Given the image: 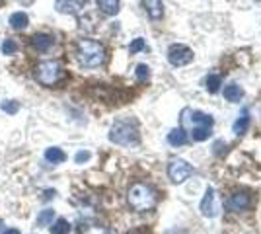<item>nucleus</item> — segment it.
<instances>
[{"label":"nucleus","mask_w":261,"mask_h":234,"mask_svg":"<svg viewBox=\"0 0 261 234\" xmlns=\"http://www.w3.org/2000/svg\"><path fill=\"white\" fill-rule=\"evenodd\" d=\"M181 125L187 133L191 135L193 141H207L211 137L212 131V121L211 115L203 113L197 110H183L181 111Z\"/></svg>","instance_id":"1"},{"label":"nucleus","mask_w":261,"mask_h":234,"mask_svg":"<svg viewBox=\"0 0 261 234\" xmlns=\"http://www.w3.org/2000/svg\"><path fill=\"white\" fill-rule=\"evenodd\" d=\"M76 61L84 69H96L105 62V47L100 41L82 39L76 45Z\"/></svg>","instance_id":"2"},{"label":"nucleus","mask_w":261,"mask_h":234,"mask_svg":"<svg viewBox=\"0 0 261 234\" xmlns=\"http://www.w3.org/2000/svg\"><path fill=\"white\" fill-rule=\"evenodd\" d=\"M127 201L129 205L138 213H146V211L156 207L158 195L154 191V187L148 184H135L131 185L129 193H127Z\"/></svg>","instance_id":"3"},{"label":"nucleus","mask_w":261,"mask_h":234,"mask_svg":"<svg viewBox=\"0 0 261 234\" xmlns=\"http://www.w3.org/2000/svg\"><path fill=\"white\" fill-rule=\"evenodd\" d=\"M109 141L121 147H131L138 143V125L135 119H119L109 131Z\"/></svg>","instance_id":"4"},{"label":"nucleus","mask_w":261,"mask_h":234,"mask_svg":"<svg viewBox=\"0 0 261 234\" xmlns=\"http://www.w3.org/2000/svg\"><path fill=\"white\" fill-rule=\"evenodd\" d=\"M35 78L43 86H57L64 78V69L57 61H43L35 66Z\"/></svg>","instance_id":"5"},{"label":"nucleus","mask_w":261,"mask_h":234,"mask_svg":"<svg viewBox=\"0 0 261 234\" xmlns=\"http://www.w3.org/2000/svg\"><path fill=\"white\" fill-rule=\"evenodd\" d=\"M191 174H193L191 164H187L181 158H174V160H170V164H168V176H170V180L174 184H183Z\"/></svg>","instance_id":"6"},{"label":"nucleus","mask_w":261,"mask_h":234,"mask_svg":"<svg viewBox=\"0 0 261 234\" xmlns=\"http://www.w3.org/2000/svg\"><path fill=\"white\" fill-rule=\"evenodd\" d=\"M201 213H203V217H209V219L218 217V213H220V199H218L216 191L212 187L207 189L205 197L201 201Z\"/></svg>","instance_id":"7"},{"label":"nucleus","mask_w":261,"mask_h":234,"mask_svg":"<svg viewBox=\"0 0 261 234\" xmlns=\"http://www.w3.org/2000/svg\"><path fill=\"white\" fill-rule=\"evenodd\" d=\"M168 61L174 66H185L193 61V51L185 45H172L168 51Z\"/></svg>","instance_id":"8"},{"label":"nucleus","mask_w":261,"mask_h":234,"mask_svg":"<svg viewBox=\"0 0 261 234\" xmlns=\"http://www.w3.org/2000/svg\"><path fill=\"white\" fill-rule=\"evenodd\" d=\"M88 0H55V8L61 14H78L86 8Z\"/></svg>","instance_id":"9"},{"label":"nucleus","mask_w":261,"mask_h":234,"mask_svg":"<svg viewBox=\"0 0 261 234\" xmlns=\"http://www.w3.org/2000/svg\"><path fill=\"white\" fill-rule=\"evenodd\" d=\"M228 205L232 211H246L251 207V195L248 191H236V193H232Z\"/></svg>","instance_id":"10"},{"label":"nucleus","mask_w":261,"mask_h":234,"mask_svg":"<svg viewBox=\"0 0 261 234\" xmlns=\"http://www.w3.org/2000/svg\"><path fill=\"white\" fill-rule=\"evenodd\" d=\"M53 37L49 34H35V36L31 37V47L33 51H38V53H47V51L53 47Z\"/></svg>","instance_id":"11"},{"label":"nucleus","mask_w":261,"mask_h":234,"mask_svg":"<svg viewBox=\"0 0 261 234\" xmlns=\"http://www.w3.org/2000/svg\"><path fill=\"white\" fill-rule=\"evenodd\" d=\"M142 6L152 20H160L164 16V4L162 0H142Z\"/></svg>","instance_id":"12"},{"label":"nucleus","mask_w":261,"mask_h":234,"mask_svg":"<svg viewBox=\"0 0 261 234\" xmlns=\"http://www.w3.org/2000/svg\"><path fill=\"white\" fill-rule=\"evenodd\" d=\"M248 125H249V110L244 108V110L240 111V115H238L236 123H234V133H236V135L246 133V131H248Z\"/></svg>","instance_id":"13"},{"label":"nucleus","mask_w":261,"mask_h":234,"mask_svg":"<svg viewBox=\"0 0 261 234\" xmlns=\"http://www.w3.org/2000/svg\"><path fill=\"white\" fill-rule=\"evenodd\" d=\"M119 6H121V0H98V8L105 16H115L119 12Z\"/></svg>","instance_id":"14"},{"label":"nucleus","mask_w":261,"mask_h":234,"mask_svg":"<svg viewBox=\"0 0 261 234\" xmlns=\"http://www.w3.org/2000/svg\"><path fill=\"white\" fill-rule=\"evenodd\" d=\"M168 143H170L172 147H183L187 143V133L183 129H172V131L168 133Z\"/></svg>","instance_id":"15"},{"label":"nucleus","mask_w":261,"mask_h":234,"mask_svg":"<svg viewBox=\"0 0 261 234\" xmlns=\"http://www.w3.org/2000/svg\"><path fill=\"white\" fill-rule=\"evenodd\" d=\"M224 98L228 99V102H232V104H238L240 99L244 98V90L238 86V84H228V86L224 88Z\"/></svg>","instance_id":"16"},{"label":"nucleus","mask_w":261,"mask_h":234,"mask_svg":"<svg viewBox=\"0 0 261 234\" xmlns=\"http://www.w3.org/2000/svg\"><path fill=\"white\" fill-rule=\"evenodd\" d=\"M45 160L51 162V164H61V162L66 160V154L62 152L61 148L57 147H51L45 150Z\"/></svg>","instance_id":"17"},{"label":"nucleus","mask_w":261,"mask_h":234,"mask_svg":"<svg viewBox=\"0 0 261 234\" xmlns=\"http://www.w3.org/2000/svg\"><path fill=\"white\" fill-rule=\"evenodd\" d=\"M29 24V18H27V14L25 12H16L10 16V25H12V29H25Z\"/></svg>","instance_id":"18"},{"label":"nucleus","mask_w":261,"mask_h":234,"mask_svg":"<svg viewBox=\"0 0 261 234\" xmlns=\"http://www.w3.org/2000/svg\"><path fill=\"white\" fill-rule=\"evenodd\" d=\"M51 234H70V222L66 219H57L51 226Z\"/></svg>","instance_id":"19"},{"label":"nucleus","mask_w":261,"mask_h":234,"mask_svg":"<svg viewBox=\"0 0 261 234\" xmlns=\"http://www.w3.org/2000/svg\"><path fill=\"white\" fill-rule=\"evenodd\" d=\"M53 219H55V211L45 209V211H41V215L38 217V224L39 226H49L51 222H53Z\"/></svg>","instance_id":"20"},{"label":"nucleus","mask_w":261,"mask_h":234,"mask_svg":"<svg viewBox=\"0 0 261 234\" xmlns=\"http://www.w3.org/2000/svg\"><path fill=\"white\" fill-rule=\"evenodd\" d=\"M220 84H222V80H220V76L218 74H211L209 78H207V90L209 92H218V88H220Z\"/></svg>","instance_id":"21"},{"label":"nucleus","mask_w":261,"mask_h":234,"mask_svg":"<svg viewBox=\"0 0 261 234\" xmlns=\"http://www.w3.org/2000/svg\"><path fill=\"white\" fill-rule=\"evenodd\" d=\"M0 110L4 111V113H10V115H12V113H16V111L20 110V104L14 102V99H6V102L0 104Z\"/></svg>","instance_id":"22"},{"label":"nucleus","mask_w":261,"mask_h":234,"mask_svg":"<svg viewBox=\"0 0 261 234\" xmlns=\"http://www.w3.org/2000/svg\"><path fill=\"white\" fill-rule=\"evenodd\" d=\"M0 49H2L4 55H14L16 49H18V45H16V41H12V39H4L2 45H0Z\"/></svg>","instance_id":"23"},{"label":"nucleus","mask_w":261,"mask_h":234,"mask_svg":"<svg viewBox=\"0 0 261 234\" xmlns=\"http://www.w3.org/2000/svg\"><path fill=\"white\" fill-rule=\"evenodd\" d=\"M137 78L140 82H144V80H148L150 78V69L146 64H138L137 66Z\"/></svg>","instance_id":"24"},{"label":"nucleus","mask_w":261,"mask_h":234,"mask_svg":"<svg viewBox=\"0 0 261 234\" xmlns=\"http://www.w3.org/2000/svg\"><path fill=\"white\" fill-rule=\"evenodd\" d=\"M144 49V39H135L131 45H129V51H131V55H135V53H138V51H142Z\"/></svg>","instance_id":"25"},{"label":"nucleus","mask_w":261,"mask_h":234,"mask_svg":"<svg viewBox=\"0 0 261 234\" xmlns=\"http://www.w3.org/2000/svg\"><path fill=\"white\" fill-rule=\"evenodd\" d=\"M82 234H111V232L107 228H103V226H88Z\"/></svg>","instance_id":"26"},{"label":"nucleus","mask_w":261,"mask_h":234,"mask_svg":"<svg viewBox=\"0 0 261 234\" xmlns=\"http://www.w3.org/2000/svg\"><path fill=\"white\" fill-rule=\"evenodd\" d=\"M74 160H76V164H84V162L90 160V152H88V150H80V152L74 156Z\"/></svg>","instance_id":"27"},{"label":"nucleus","mask_w":261,"mask_h":234,"mask_svg":"<svg viewBox=\"0 0 261 234\" xmlns=\"http://www.w3.org/2000/svg\"><path fill=\"white\" fill-rule=\"evenodd\" d=\"M166 234H187L185 230H181V228H172V230H168Z\"/></svg>","instance_id":"28"},{"label":"nucleus","mask_w":261,"mask_h":234,"mask_svg":"<svg viewBox=\"0 0 261 234\" xmlns=\"http://www.w3.org/2000/svg\"><path fill=\"white\" fill-rule=\"evenodd\" d=\"M4 234H20L18 228H8V230H4Z\"/></svg>","instance_id":"29"},{"label":"nucleus","mask_w":261,"mask_h":234,"mask_svg":"<svg viewBox=\"0 0 261 234\" xmlns=\"http://www.w3.org/2000/svg\"><path fill=\"white\" fill-rule=\"evenodd\" d=\"M2 224H4V222H2V219H0V228H2Z\"/></svg>","instance_id":"30"}]
</instances>
